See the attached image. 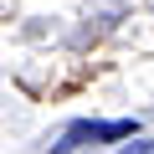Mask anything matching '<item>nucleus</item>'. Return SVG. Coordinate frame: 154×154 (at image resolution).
Returning <instances> with one entry per match:
<instances>
[{
    "mask_svg": "<svg viewBox=\"0 0 154 154\" xmlns=\"http://www.w3.org/2000/svg\"><path fill=\"white\" fill-rule=\"evenodd\" d=\"M88 139H134V123H128V118H113V123H72V128H62L57 144H46V149L67 154V149H82Z\"/></svg>",
    "mask_w": 154,
    "mask_h": 154,
    "instance_id": "f257e3e1",
    "label": "nucleus"
},
{
    "mask_svg": "<svg viewBox=\"0 0 154 154\" xmlns=\"http://www.w3.org/2000/svg\"><path fill=\"white\" fill-rule=\"evenodd\" d=\"M118 154H154V139H134V144H123Z\"/></svg>",
    "mask_w": 154,
    "mask_h": 154,
    "instance_id": "f03ea898",
    "label": "nucleus"
}]
</instances>
